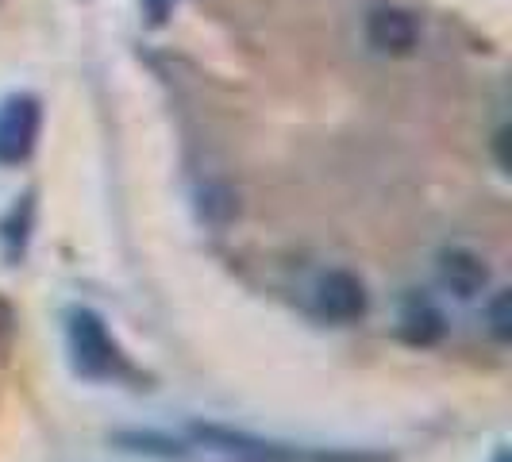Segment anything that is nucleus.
Instances as JSON below:
<instances>
[{"mask_svg":"<svg viewBox=\"0 0 512 462\" xmlns=\"http://www.w3.org/2000/svg\"><path fill=\"white\" fill-rule=\"evenodd\" d=\"M66 335H70V351H74L77 370H85L93 378H104V374H112L120 366V351H116V343L104 332L101 316H93L85 308H74Z\"/></svg>","mask_w":512,"mask_h":462,"instance_id":"nucleus-1","label":"nucleus"},{"mask_svg":"<svg viewBox=\"0 0 512 462\" xmlns=\"http://www.w3.org/2000/svg\"><path fill=\"white\" fill-rule=\"evenodd\" d=\"M39 139V101L12 97L0 108V162H20Z\"/></svg>","mask_w":512,"mask_h":462,"instance_id":"nucleus-2","label":"nucleus"},{"mask_svg":"<svg viewBox=\"0 0 512 462\" xmlns=\"http://www.w3.org/2000/svg\"><path fill=\"white\" fill-rule=\"evenodd\" d=\"M316 308L328 316V320H359L366 312V289L355 274L347 270H332L324 274L316 285Z\"/></svg>","mask_w":512,"mask_h":462,"instance_id":"nucleus-3","label":"nucleus"},{"mask_svg":"<svg viewBox=\"0 0 512 462\" xmlns=\"http://www.w3.org/2000/svg\"><path fill=\"white\" fill-rule=\"evenodd\" d=\"M439 282L447 285L455 297L470 301V297H478V293L486 289L489 270H486V262L474 255V251L451 247V251H443V255H439Z\"/></svg>","mask_w":512,"mask_h":462,"instance_id":"nucleus-4","label":"nucleus"},{"mask_svg":"<svg viewBox=\"0 0 512 462\" xmlns=\"http://www.w3.org/2000/svg\"><path fill=\"white\" fill-rule=\"evenodd\" d=\"M366 39H370V47H378L385 54H409L416 47V39H420V31H416V20L409 12L378 8L370 16V24H366Z\"/></svg>","mask_w":512,"mask_h":462,"instance_id":"nucleus-5","label":"nucleus"},{"mask_svg":"<svg viewBox=\"0 0 512 462\" xmlns=\"http://www.w3.org/2000/svg\"><path fill=\"white\" fill-rule=\"evenodd\" d=\"M401 324H405V339H409V343H420V347L436 343L439 335H443V316H439L428 301L409 305V312H405V320H401Z\"/></svg>","mask_w":512,"mask_h":462,"instance_id":"nucleus-6","label":"nucleus"},{"mask_svg":"<svg viewBox=\"0 0 512 462\" xmlns=\"http://www.w3.org/2000/svg\"><path fill=\"white\" fill-rule=\"evenodd\" d=\"M235 212H239V205H235V193H231L228 185H205L201 189V216H205L208 224L224 228Z\"/></svg>","mask_w":512,"mask_h":462,"instance_id":"nucleus-7","label":"nucleus"},{"mask_svg":"<svg viewBox=\"0 0 512 462\" xmlns=\"http://www.w3.org/2000/svg\"><path fill=\"white\" fill-rule=\"evenodd\" d=\"M489 332L497 335L501 343L512 339V301L509 293H497L493 297V305H489Z\"/></svg>","mask_w":512,"mask_h":462,"instance_id":"nucleus-8","label":"nucleus"},{"mask_svg":"<svg viewBox=\"0 0 512 462\" xmlns=\"http://www.w3.org/2000/svg\"><path fill=\"white\" fill-rule=\"evenodd\" d=\"M170 4H174V0H147V12H151V20H162Z\"/></svg>","mask_w":512,"mask_h":462,"instance_id":"nucleus-9","label":"nucleus"},{"mask_svg":"<svg viewBox=\"0 0 512 462\" xmlns=\"http://www.w3.org/2000/svg\"><path fill=\"white\" fill-rule=\"evenodd\" d=\"M493 462H509V455H505V451H501V455H497V459H493Z\"/></svg>","mask_w":512,"mask_h":462,"instance_id":"nucleus-10","label":"nucleus"}]
</instances>
